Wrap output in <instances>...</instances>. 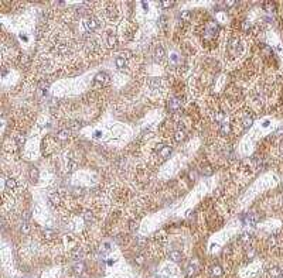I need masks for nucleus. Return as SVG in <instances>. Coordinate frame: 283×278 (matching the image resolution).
<instances>
[{"label": "nucleus", "mask_w": 283, "mask_h": 278, "mask_svg": "<svg viewBox=\"0 0 283 278\" xmlns=\"http://www.w3.org/2000/svg\"><path fill=\"white\" fill-rule=\"evenodd\" d=\"M147 84L150 85V88H160L161 85V79H159V78H149L147 79Z\"/></svg>", "instance_id": "9"}, {"label": "nucleus", "mask_w": 283, "mask_h": 278, "mask_svg": "<svg viewBox=\"0 0 283 278\" xmlns=\"http://www.w3.org/2000/svg\"><path fill=\"white\" fill-rule=\"evenodd\" d=\"M84 27L86 31H95V30H98V27H99V21H98L97 19H94V17H86V19H84Z\"/></svg>", "instance_id": "2"}, {"label": "nucleus", "mask_w": 283, "mask_h": 278, "mask_svg": "<svg viewBox=\"0 0 283 278\" xmlns=\"http://www.w3.org/2000/svg\"><path fill=\"white\" fill-rule=\"evenodd\" d=\"M195 271H197V267H195V265H188V275H193Z\"/></svg>", "instance_id": "32"}, {"label": "nucleus", "mask_w": 283, "mask_h": 278, "mask_svg": "<svg viewBox=\"0 0 283 278\" xmlns=\"http://www.w3.org/2000/svg\"><path fill=\"white\" fill-rule=\"evenodd\" d=\"M30 178H31L33 182H37V179H38V169L37 168L30 169Z\"/></svg>", "instance_id": "20"}, {"label": "nucleus", "mask_w": 283, "mask_h": 278, "mask_svg": "<svg viewBox=\"0 0 283 278\" xmlns=\"http://www.w3.org/2000/svg\"><path fill=\"white\" fill-rule=\"evenodd\" d=\"M255 253H256V251H255V248H249V250L246 251V257H248V259H253Z\"/></svg>", "instance_id": "30"}, {"label": "nucleus", "mask_w": 283, "mask_h": 278, "mask_svg": "<svg viewBox=\"0 0 283 278\" xmlns=\"http://www.w3.org/2000/svg\"><path fill=\"white\" fill-rule=\"evenodd\" d=\"M222 274H224V270H222L221 265H212L211 267V275L212 277L219 278V277H222Z\"/></svg>", "instance_id": "7"}, {"label": "nucleus", "mask_w": 283, "mask_h": 278, "mask_svg": "<svg viewBox=\"0 0 283 278\" xmlns=\"http://www.w3.org/2000/svg\"><path fill=\"white\" fill-rule=\"evenodd\" d=\"M126 59L125 58H122V57H118L116 58V61H115V64H116V68H119V69H122V68H125L126 66Z\"/></svg>", "instance_id": "16"}, {"label": "nucleus", "mask_w": 283, "mask_h": 278, "mask_svg": "<svg viewBox=\"0 0 283 278\" xmlns=\"http://www.w3.org/2000/svg\"><path fill=\"white\" fill-rule=\"evenodd\" d=\"M106 14H108V19H115L116 16H118V12H116V9H113V7H108V9H106Z\"/></svg>", "instance_id": "19"}, {"label": "nucleus", "mask_w": 283, "mask_h": 278, "mask_svg": "<svg viewBox=\"0 0 283 278\" xmlns=\"http://www.w3.org/2000/svg\"><path fill=\"white\" fill-rule=\"evenodd\" d=\"M228 131H229V126L228 124H222L221 126V133L222 134H228Z\"/></svg>", "instance_id": "29"}, {"label": "nucleus", "mask_w": 283, "mask_h": 278, "mask_svg": "<svg viewBox=\"0 0 283 278\" xmlns=\"http://www.w3.org/2000/svg\"><path fill=\"white\" fill-rule=\"evenodd\" d=\"M159 4H160V6H163V7H170V6H173L174 3H173V1H160Z\"/></svg>", "instance_id": "33"}, {"label": "nucleus", "mask_w": 283, "mask_h": 278, "mask_svg": "<svg viewBox=\"0 0 283 278\" xmlns=\"http://www.w3.org/2000/svg\"><path fill=\"white\" fill-rule=\"evenodd\" d=\"M30 230H31V226H30L28 223H23L21 227H20V232H21V234H28Z\"/></svg>", "instance_id": "21"}, {"label": "nucleus", "mask_w": 283, "mask_h": 278, "mask_svg": "<svg viewBox=\"0 0 283 278\" xmlns=\"http://www.w3.org/2000/svg\"><path fill=\"white\" fill-rule=\"evenodd\" d=\"M159 21H160V26L163 27V28H166V23H167V17H164V16H161V17H160V20H159Z\"/></svg>", "instance_id": "31"}, {"label": "nucleus", "mask_w": 283, "mask_h": 278, "mask_svg": "<svg viewBox=\"0 0 283 278\" xmlns=\"http://www.w3.org/2000/svg\"><path fill=\"white\" fill-rule=\"evenodd\" d=\"M184 138H186V131H184L183 129H179L177 131H176V141L181 143Z\"/></svg>", "instance_id": "13"}, {"label": "nucleus", "mask_w": 283, "mask_h": 278, "mask_svg": "<svg viewBox=\"0 0 283 278\" xmlns=\"http://www.w3.org/2000/svg\"><path fill=\"white\" fill-rule=\"evenodd\" d=\"M20 38L24 40V41H27V35H26V34H20Z\"/></svg>", "instance_id": "36"}, {"label": "nucleus", "mask_w": 283, "mask_h": 278, "mask_svg": "<svg viewBox=\"0 0 283 278\" xmlns=\"http://www.w3.org/2000/svg\"><path fill=\"white\" fill-rule=\"evenodd\" d=\"M180 107H181V100L179 97H171L168 100V110L170 112H177V110H180Z\"/></svg>", "instance_id": "4"}, {"label": "nucleus", "mask_w": 283, "mask_h": 278, "mask_svg": "<svg viewBox=\"0 0 283 278\" xmlns=\"http://www.w3.org/2000/svg\"><path fill=\"white\" fill-rule=\"evenodd\" d=\"M136 263H137V264H143V257H142V256L137 257V259H136Z\"/></svg>", "instance_id": "35"}, {"label": "nucleus", "mask_w": 283, "mask_h": 278, "mask_svg": "<svg viewBox=\"0 0 283 278\" xmlns=\"http://www.w3.org/2000/svg\"><path fill=\"white\" fill-rule=\"evenodd\" d=\"M241 241H242L244 244H249V241H251V234H249V233H242Z\"/></svg>", "instance_id": "22"}, {"label": "nucleus", "mask_w": 283, "mask_h": 278, "mask_svg": "<svg viewBox=\"0 0 283 278\" xmlns=\"http://www.w3.org/2000/svg\"><path fill=\"white\" fill-rule=\"evenodd\" d=\"M282 272L283 271L279 268V267H272V268L269 270V274H270V277H272V278H277L280 274H282Z\"/></svg>", "instance_id": "14"}, {"label": "nucleus", "mask_w": 283, "mask_h": 278, "mask_svg": "<svg viewBox=\"0 0 283 278\" xmlns=\"http://www.w3.org/2000/svg\"><path fill=\"white\" fill-rule=\"evenodd\" d=\"M137 229V222H130V232H135Z\"/></svg>", "instance_id": "34"}, {"label": "nucleus", "mask_w": 283, "mask_h": 278, "mask_svg": "<svg viewBox=\"0 0 283 278\" xmlns=\"http://www.w3.org/2000/svg\"><path fill=\"white\" fill-rule=\"evenodd\" d=\"M229 52H231L232 55H241V52H242V44H241V41L239 40H232V41H229Z\"/></svg>", "instance_id": "3"}, {"label": "nucleus", "mask_w": 283, "mask_h": 278, "mask_svg": "<svg viewBox=\"0 0 283 278\" xmlns=\"http://www.w3.org/2000/svg\"><path fill=\"white\" fill-rule=\"evenodd\" d=\"M109 248H110L109 244H102V246H101V248H99V251L102 253V254H105V253L109 251Z\"/></svg>", "instance_id": "28"}, {"label": "nucleus", "mask_w": 283, "mask_h": 278, "mask_svg": "<svg viewBox=\"0 0 283 278\" xmlns=\"http://www.w3.org/2000/svg\"><path fill=\"white\" fill-rule=\"evenodd\" d=\"M72 270H74L75 274H82L84 270H85V265L82 264V263H77V264L74 265V268H72Z\"/></svg>", "instance_id": "17"}, {"label": "nucleus", "mask_w": 283, "mask_h": 278, "mask_svg": "<svg viewBox=\"0 0 283 278\" xmlns=\"http://www.w3.org/2000/svg\"><path fill=\"white\" fill-rule=\"evenodd\" d=\"M44 237L47 240H52L55 237V233L52 232V230H44Z\"/></svg>", "instance_id": "23"}, {"label": "nucleus", "mask_w": 283, "mask_h": 278, "mask_svg": "<svg viewBox=\"0 0 283 278\" xmlns=\"http://www.w3.org/2000/svg\"><path fill=\"white\" fill-rule=\"evenodd\" d=\"M75 168H77V164H75V161H68V162H67V169H68L70 172H71V171H74Z\"/></svg>", "instance_id": "25"}, {"label": "nucleus", "mask_w": 283, "mask_h": 278, "mask_svg": "<svg viewBox=\"0 0 283 278\" xmlns=\"http://www.w3.org/2000/svg\"><path fill=\"white\" fill-rule=\"evenodd\" d=\"M70 133H71L70 129L61 130V131H60V133L57 134V138H58V140H61V141H65V140H68V137H70Z\"/></svg>", "instance_id": "8"}, {"label": "nucleus", "mask_w": 283, "mask_h": 278, "mask_svg": "<svg viewBox=\"0 0 283 278\" xmlns=\"http://www.w3.org/2000/svg\"><path fill=\"white\" fill-rule=\"evenodd\" d=\"M106 44H108V47H115L116 44H118V38H116V35H113V34H109L108 37H106Z\"/></svg>", "instance_id": "11"}, {"label": "nucleus", "mask_w": 283, "mask_h": 278, "mask_svg": "<svg viewBox=\"0 0 283 278\" xmlns=\"http://www.w3.org/2000/svg\"><path fill=\"white\" fill-rule=\"evenodd\" d=\"M168 257H170V260L174 261V263H180L181 260H183V253L179 251V250H173V251H170Z\"/></svg>", "instance_id": "5"}, {"label": "nucleus", "mask_w": 283, "mask_h": 278, "mask_svg": "<svg viewBox=\"0 0 283 278\" xmlns=\"http://www.w3.org/2000/svg\"><path fill=\"white\" fill-rule=\"evenodd\" d=\"M79 129H81V123H78V122H71L70 123V130L75 131V130H79Z\"/></svg>", "instance_id": "24"}, {"label": "nucleus", "mask_w": 283, "mask_h": 278, "mask_svg": "<svg viewBox=\"0 0 283 278\" xmlns=\"http://www.w3.org/2000/svg\"><path fill=\"white\" fill-rule=\"evenodd\" d=\"M277 278H283V272H282V274H280V275H279V277H277Z\"/></svg>", "instance_id": "37"}, {"label": "nucleus", "mask_w": 283, "mask_h": 278, "mask_svg": "<svg viewBox=\"0 0 283 278\" xmlns=\"http://www.w3.org/2000/svg\"><path fill=\"white\" fill-rule=\"evenodd\" d=\"M109 82H110V78L106 72H99V73H97L95 78H94V86H95V88L106 86V85H109Z\"/></svg>", "instance_id": "1"}, {"label": "nucleus", "mask_w": 283, "mask_h": 278, "mask_svg": "<svg viewBox=\"0 0 283 278\" xmlns=\"http://www.w3.org/2000/svg\"><path fill=\"white\" fill-rule=\"evenodd\" d=\"M170 154H171V148L168 147V145H164V147H161V150H160V155H161V158H168L170 157Z\"/></svg>", "instance_id": "12"}, {"label": "nucleus", "mask_w": 283, "mask_h": 278, "mask_svg": "<svg viewBox=\"0 0 283 278\" xmlns=\"http://www.w3.org/2000/svg\"><path fill=\"white\" fill-rule=\"evenodd\" d=\"M6 188L9 189V191H14L16 188H17V182L14 181L13 178H9L6 181Z\"/></svg>", "instance_id": "15"}, {"label": "nucleus", "mask_w": 283, "mask_h": 278, "mask_svg": "<svg viewBox=\"0 0 283 278\" xmlns=\"http://www.w3.org/2000/svg\"><path fill=\"white\" fill-rule=\"evenodd\" d=\"M252 123H253V117L249 116V115H246V116L242 119V126H244L245 129H249L252 126Z\"/></svg>", "instance_id": "10"}, {"label": "nucleus", "mask_w": 283, "mask_h": 278, "mask_svg": "<svg viewBox=\"0 0 283 278\" xmlns=\"http://www.w3.org/2000/svg\"><path fill=\"white\" fill-rule=\"evenodd\" d=\"M164 57H166V52H164V50L161 48V47H157L155 51V61L156 62H161L163 59H164Z\"/></svg>", "instance_id": "6"}, {"label": "nucleus", "mask_w": 283, "mask_h": 278, "mask_svg": "<svg viewBox=\"0 0 283 278\" xmlns=\"http://www.w3.org/2000/svg\"><path fill=\"white\" fill-rule=\"evenodd\" d=\"M82 216H84L85 222H88V223H89V222H94V213H92V210H85Z\"/></svg>", "instance_id": "18"}, {"label": "nucleus", "mask_w": 283, "mask_h": 278, "mask_svg": "<svg viewBox=\"0 0 283 278\" xmlns=\"http://www.w3.org/2000/svg\"><path fill=\"white\" fill-rule=\"evenodd\" d=\"M276 241H277V239L275 237V236H272V237H269V240H268V246H269V247H275V246H276Z\"/></svg>", "instance_id": "26"}, {"label": "nucleus", "mask_w": 283, "mask_h": 278, "mask_svg": "<svg viewBox=\"0 0 283 278\" xmlns=\"http://www.w3.org/2000/svg\"><path fill=\"white\" fill-rule=\"evenodd\" d=\"M180 16H181V19H183V20H190V17H191V13L186 10V12H181Z\"/></svg>", "instance_id": "27"}]
</instances>
